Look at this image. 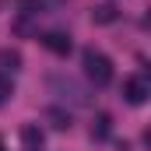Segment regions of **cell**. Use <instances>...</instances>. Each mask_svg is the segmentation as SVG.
I'll return each instance as SVG.
<instances>
[{
	"label": "cell",
	"instance_id": "obj_3",
	"mask_svg": "<svg viewBox=\"0 0 151 151\" xmlns=\"http://www.w3.org/2000/svg\"><path fill=\"white\" fill-rule=\"evenodd\" d=\"M42 148H46V134L39 130L35 123L21 127V151H42Z\"/></svg>",
	"mask_w": 151,
	"mask_h": 151
},
{
	"label": "cell",
	"instance_id": "obj_4",
	"mask_svg": "<svg viewBox=\"0 0 151 151\" xmlns=\"http://www.w3.org/2000/svg\"><path fill=\"white\" fill-rule=\"evenodd\" d=\"M42 46H46L49 53H56V56H67V53H70V35H67V32H46V35H42Z\"/></svg>",
	"mask_w": 151,
	"mask_h": 151
},
{
	"label": "cell",
	"instance_id": "obj_1",
	"mask_svg": "<svg viewBox=\"0 0 151 151\" xmlns=\"http://www.w3.org/2000/svg\"><path fill=\"white\" fill-rule=\"evenodd\" d=\"M81 67H84V77L91 84H99V88L113 81V60L106 53H99V49H84L81 53Z\"/></svg>",
	"mask_w": 151,
	"mask_h": 151
},
{
	"label": "cell",
	"instance_id": "obj_8",
	"mask_svg": "<svg viewBox=\"0 0 151 151\" xmlns=\"http://www.w3.org/2000/svg\"><path fill=\"white\" fill-rule=\"evenodd\" d=\"M11 95H14V84H11V81H7V77L0 74V106H4V102H7V99H11Z\"/></svg>",
	"mask_w": 151,
	"mask_h": 151
},
{
	"label": "cell",
	"instance_id": "obj_6",
	"mask_svg": "<svg viewBox=\"0 0 151 151\" xmlns=\"http://www.w3.org/2000/svg\"><path fill=\"white\" fill-rule=\"evenodd\" d=\"M116 18H119V11H116L113 4H102V7L91 11V21H95V25H113Z\"/></svg>",
	"mask_w": 151,
	"mask_h": 151
},
{
	"label": "cell",
	"instance_id": "obj_7",
	"mask_svg": "<svg viewBox=\"0 0 151 151\" xmlns=\"http://www.w3.org/2000/svg\"><path fill=\"white\" fill-rule=\"evenodd\" d=\"M109 123H113L109 116H106V113H99V116H95V123H91V137H99V141H102V137H109V130H113Z\"/></svg>",
	"mask_w": 151,
	"mask_h": 151
},
{
	"label": "cell",
	"instance_id": "obj_5",
	"mask_svg": "<svg viewBox=\"0 0 151 151\" xmlns=\"http://www.w3.org/2000/svg\"><path fill=\"white\" fill-rule=\"evenodd\" d=\"M21 70V53L18 49H0V74H18Z\"/></svg>",
	"mask_w": 151,
	"mask_h": 151
},
{
	"label": "cell",
	"instance_id": "obj_2",
	"mask_svg": "<svg viewBox=\"0 0 151 151\" xmlns=\"http://www.w3.org/2000/svg\"><path fill=\"white\" fill-rule=\"evenodd\" d=\"M148 95H151V84H148V77H127L123 81V99L130 102V106H144L148 102Z\"/></svg>",
	"mask_w": 151,
	"mask_h": 151
},
{
	"label": "cell",
	"instance_id": "obj_9",
	"mask_svg": "<svg viewBox=\"0 0 151 151\" xmlns=\"http://www.w3.org/2000/svg\"><path fill=\"white\" fill-rule=\"evenodd\" d=\"M0 151H7V148H4V137H0Z\"/></svg>",
	"mask_w": 151,
	"mask_h": 151
},
{
	"label": "cell",
	"instance_id": "obj_10",
	"mask_svg": "<svg viewBox=\"0 0 151 151\" xmlns=\"http://www.w3.org/2000/svg\"><path fill=\"white\" fill-rule=\"evenodd\" d=\"M0 11H4V0H0Z\"/></svg>",
	"mask_w": 151,
	"mask_h": 151
}]
</instances>
